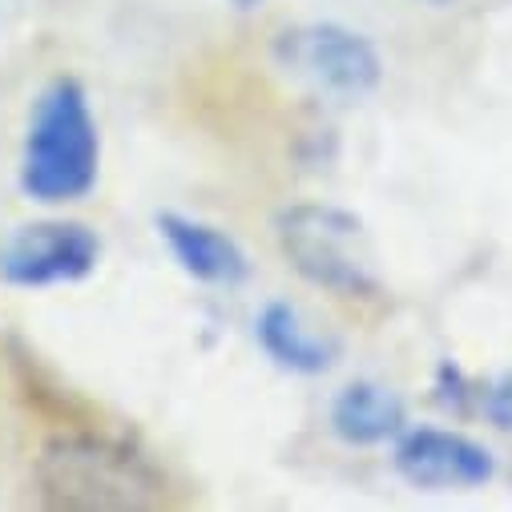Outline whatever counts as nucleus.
Segmentation results:
<instances>
[{"label": "nucleus", "instance_id": "f257e3e1", "mask_svg": "<svg viewBox=\"0 0 512 512\" xmlns=\"http://www.w3.org/2000/svg\"><path fill=\"white\" fill-rule=\"evenodd\" d=\"M97 125L77 81L57 77L33 105L21 186L37 202H77L97 182Z\"/></svg>", "mask_w": 512, "mask_h": 512}, {"label": "nucleus", "instance_id": "423d86ee", "mask_svg": "<svg viewBox=\"0 0 512 512\" xmlns=\"http://www.w3.org/2000/svg\"><path fill=\"white\" fill-rule=\"evenodd\" d=\"M396 468L408 484L428 488V492H456V488H476L492 480V456L468 436L440 432V428H420L408 432L396 448Z\"/></svg>", "mask_w": 512, "mask_h": 512}, {"label": "nucleus", "instance_id": "f8f14e48", "mask_svg": "<svg viewBox=\"0 0 512 512\" xmlns=\"http://www.w3.org/2000/svg\"><path fill=\"white\" fill-rule=\"evenodd\" d=\"M432 5H452V0H432Z\"/></svg>", "mask_w": 512, "mask_h": 512}, {"label": "nucleus", "instance_id": "7ed1b4c3", "mask_svg": "<svg viewBox=\"0 0 512 512\" xmlns=\"http://www.w3.org/2000/svg\"><path fill=\"white\" fill-rule=\"evenodd\" d=\"M279 246L291 267L315 287L363 295L375 287L363 222L335 206H295L279 218Z\"/></svg>", "mask_w": 512, "mask_h": 512}, {"label": "nucleus", "instance_id": "39448f33", "mask_svg": "<svg viewBox=\"0 0 512 512\" xmlns=\"http://www.w3.org/2000/svg\"><path fill=\"white\" fill-rule=\"evenodd\" d=\"M97 238L81 222H29L0 246V275L13 287L77 283L97 267Z\"/></svg>", "mask_w": 512, "mask_h": 512}, {"label": "nucleus", "instance_id": "20e7f679", "mask_svg": "<svg viewBox=\"0 0 512 512\" xmlns=\"http://www.w3.org/2000/svg\"><path fill=\"white\" fill-rule=\"evenodd\" d=\"M279 61L299 81L331 97H363L379 81L375 49L339 25H307L291 29L279 41Z\"/></svg>", "mask_w": 512, "mask_h": 512}, {"label": "nucleus", "instance_id": "9b49d317", "mask_svg": "<svg viewBox=\"0 0 512 512\" xmlns=\"http://www.w3.org/2000/svg\"><path fill=\"white\" fill-rule=\"evenodd\" d=\"M234 5H242V9H250V5H259V0H234Z\"/></svg>", "mask_w": 512, "mask_h": 512}, {"label": "nucleus", "instance_id": "f03ea898", "mask_svg": "<svg viewBox=\"0 0 512 512\" xmlns=\"http://www.w3.org/2000/svg\"><path fill=\"white\" fill-rule=\"evenodd\" d=\"M37 476L57 508H150L162 496V480L134 452L105 440L49 444Z\"/></svg>", "mask_w": 512, "mask_h": 512}, {"label": "nucleus", "instance_id": "1a4fd4ad", "mask_svg": "<svg viewBox=\"0 0 512 512\" xmlns=\"http://www.w3.org/2000/svg\"><path fill=\"white\" fill-rule=\"evenodd\" d=\"M259 339H263V347L271 351V359H279V363L291 367V371L315 375V371H327L331 359H335V343L323 339V335H315V331L299 319V311L287 307V303H271V307L259 315Z\"/></svg>", "mask_w": 512, "mask_h": 512}, {"label": "nucleus", "instance_id": "0eeeda50", "mask_svg": "<svg viewBox=\"0 0 512 512\" xmlns=\"http://www.w3.org/2000/svg\"><path fill=\"white\" fill-rule=\"evenodd\" d=\"M162 238L170 242L174 259L202 283H238L246 275V259L234 246V238H226L222 230L182 218V214H162L158 218Z\"/></svg>", "mask_w": 512, "mask_h": 512}, {"label": "nucleus", "instance_id": "6e6552de", "mask_svg": "<svg viewBox=\"0 0 512 512\" xmlns=\"http://www.w3.org/2000/svg\"><path fill=\"white\" fill-rule=\"evenodd\" d=\"M331 424L347 444H379L404 428V404L379 383H351L331 408Z\"/></svg>", "mask_w": 512, "mask_h": 512}, {"label": "nucleus", "instance_id": "9d476101", "mask_svg": "<svg viewBox=\"0 0 512 512\" xmlns=\"http://www.w3.org/2000/svg\"><path fill=\"white\" fill-rule=\"evenodd\" d=\"M484 416H488L496 428L512 432V371L500 375L496 383H488V392H484Z\"/></svg>", "mask_w": 512, "mask_h": 512}]
</instances>
